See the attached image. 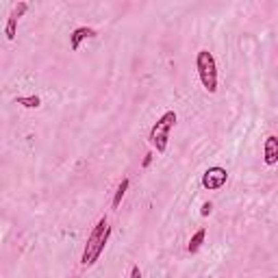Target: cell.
Returning a JSON list of instances; mask_svg holds the SVG:
<instances>
[{"label":"cell","instance_id":"1","mask_svg":"<svg viewBox=\"0 0 278 278\" xmlns=\"http://www.w3.org/2000/svg\"><path fill=\"white\" fill-rule=\"evenodd\" d=\"M111 237V226H109V220L107 217H100L96 222V226L91 228V233L87 237V244L85 250H83V256H81V263L85 267H91L98 263L100 254L105 252V246Z\"/></svg>","mask_w":278,"mask_h":278},{"label":"cell","instance_id":"2","mask_svg":"<svg viewBox=\"0 0 278 278\" xmlns=\"http://www.w3.org/2000/svg\"><path fill=\"white\" fill-rule=\"evenodd\" d=\"M196 70H198L202 87H205L209 94H215V91H217V63H215L213 52H209L207 48L198 50V54H196Z\"/></svg>","mask_w":278,"mask_h":278},{"label":"cell","instance_id":"3","mask_svg":"<svg viewBox=\"0 0 278 278\" xmlns=\"http://www.w3.org/2000/svg\"><path fill=\"white\" fill-rule=\"evenodd\" d=\"M174 124H176V113L174 111H165V113L152 124L150 133H148V142L156 148L159 154L168 150V139H170V131Z\"/></svg>","mask_w":278,"mask_h":278},{"label":"cell","instance_id":"4","mask_svg":"<svg viewBox=\"0 0 278 278\" xmlns=\"http://www.w3.org/2000/svg\"><path fill=\"white\" fill-rule=\"evenodd\" d=\"M228 181V172L226 168L222 165H213V168H207L205 174H202V187L209 189V191H215V189H222Z\"/></svg>","mask_w":278,"mask_h":278},{"label":"cell","instance_id":"5","mask_svg":"<svg viewBox=\"0 0 278 278\" xmlns=\"http://www.w3.org/2000/svg\"><path fill=\"white\" fill-rule=\"evenodd\" d=\"M94 37H98V31L91 29V26H78V29H74L72 35H70V48L76 52L81 48V44L85 39H94Z\"/></svg>","mask_w":278,"mask_h":278},{"label":"cell","instance_id":"6","mask_svg":"<svg viewBox=\"0 0 278 278\" xmlns=\"http://www.w3.org/2000/svg\"><path fill=\"white\" fill-rule=\"evenodd\" d=\"M263 161L265 165L278 163V135H270L263 144Z\"/></svg>","mask_w":278,"mask_h":278},{"label":"cell","instance_id":"7","mask_svg":"<svg viewBox=\"0 0 278 278\" xmlns=\"http://www.w3.org/2000/svg\"><path fill=\"white\" fill-rule=\"evenodd\" d=\"M205 237H207V230H205V228H198L196 233L191 235V239H189V244H187V252H189V254H196L198 250L202 248V244H205Z\"/></svg>","mask_w":278,"mask_h":278},{"label":"cell","instance_id":"8","mask_svg":"<svg viewBox=\"0 0 278 278\" xmlns=\"http://www.w3.org/2000/svg\"><path fill=\"white\" fill-rule=\"evenodd\" d=\"M128 185H131V181H128V178H122V183L117 185L115 196H113V209H120V205H122V198H124V193L128 191Z\"/></svg>","mask_w":278,"mask_h":278},{"label":"cell","instance_id":"9","mask_svg":"<svg viewBox=\"0 0 278 278\" xmlns=\"http://www.w3.org/2000/svg\"><path fill=\"white\" fill-rule=\"evenodd\" d=\"M15 103L17 105H22V107H26V109H37L42 105V100H39V96H17L15 98Z\"/></svg>","mask_w":278,"mask_h":278},{"label":"cell","instance_id":"10","mask_svg":"<svg viewBox=\"0 0 278 278\" xmlns=\"http://www.w3.org/2000/svg\"><path fill=\"white\" fill-rule=\"evenodd\" d=\"M15 29H17V17L9 15V20H7V24H5V35H7L9 42L15 39Z\"/></svg>","mask_w":278,"mask_h":278},{"label":"cell","instance_id":"11","mask_svg":"<svg viewBox=\"0 0 278 278\" xmlns=\"http://www.w3.org/2000/svg\"><path fill=\"white\" fill-rule=\"evenodd\" d=\"M26 11H29V3H24V0H22V3H17V7H15L13 11H11V15H13V17H17V20H20V17H22Z\"/></svg>","mask_w":278,"mask_h":278},{"label":"cell","instance_id":"12","mask_svg":"<svg viewBox=\"0 0 278 278\" xmlns=\"http://www.w3.org/2000/svg\"><path fill=\"white\" fill-rule=\"evenodd\" d=\"M152 156H154L152 152H146V154H144V161H142V168H144V170H146V168H150V163H152Z\"/></svg>","mask_w":278,"mask_h":278},{"label":"cell","instance_id":"13","mask_svg":"<svg viewBox=\"0 0 278 278\" xmlns=\"http://www.w3.org/2000/svg\"><path fill=\"white\" fill-rule=\"evenodd\" d=\"M211 211H213V205H211V202H205V205H202V209H200V215H202V217H207Z\"/></svg>","mask_w":278,"mask_h":278},{"label":"cell","instance_id":"14","mask_svg":"<svg viewBox=\"0 0 278 278\" xmlns=\"http://www.w3.org/2000/svg\"><path fill=\"white\" fill-rule=\"evenodd\" d=\"M131 278H142V270H139V265L131 267Z\"/></svg>","mask_w":278,"mask_h":278}]
</instances>
